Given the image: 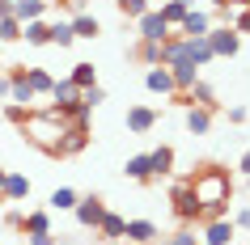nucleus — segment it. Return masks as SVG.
Segmentation results:
<instances>
[{
  "mask_svg": "<svg viewBox=\"0 0 250 245\" xmlns=\"http://www.w3.org/2000/svg\"><path fill=\"white\" fill-rule=\"evenodd\" d=\"M21 131H26V140L34 144V148H42L47 156H55V152H60V140H64V131H68V123L55 114V110H39V114L30 110V118L21 123Z\"/></svg>",
  "mask_w": 250,
  "mask_h": 245,
  "instance_id": "f257e3e1",
  "label": "nucleus"
},
{
  "mask_svg": "<svg viewBox=\"0 0 250 245\" xmlns=\"http://www.w3.org/2000/svg\"><path fill=\"white\" fill-rule=\"evenodd\" d=\"M187 182H191L199 207L204 203H229V199H233V178H229V169H221V165H199Z\"/></svg>",
  "mask_w": 250,
  "mask_h": 245,
  "instance_id": "f03ea898",
  "label": "nucleus"
},
{
  "mask_svg": "<svg viewBox=\"0 0 250 245\" xmlns=\"http://www.w3.org/2000/svg\"><path fill=\"white\" fill-rule=\"evenodd\" d=\"M170 207H174V216L183 220V224H195L199 220V199H195V190H191L187 178L170 182Z\"/></svg>",
  "mask_w": 250,
  "mask_h": 245,
  "instance_id": "7ed1b4c3",
  "label": "nucleus"
},
{
  "mask_svg": "<svg viewBox=\"0 0 250 245\" xmlns=\"http://www.w3.org/2000/svg\"><path fill=\"white\" fill-rule=\"evenodd\" d=\"M208 47H212L216 59H233V55L242 51V34L229 30V26H212V30H208Z\"/></svg>",
  "mask_w": 250,
  "mask_h": 245,
  "instance_id": "20e7f679",
  "label": "nucleus"
},
{
  "mask_svg": "<svg viewBox=\"0 0 250 245\" xmlns=\"http://www.w3.org/2000/svg\"><path fill=\"white\" fill-rule=\"evenodd\" d=\"M77 102H81V89L64 76V80H55V85H51V106H47V110H55L60 118H68V110H72Z\"/></svg>",
  "mask_w": 250,
  "mask_h": 245,
  "instance_id": "39448f33",
  "label": "nucleus"
},
{
  "mask_svg": "<svg viewBox=\"0 0 250 245\" xmlns=\"http://www.w3.org/2000/svg\"><path fill=\"white\" fill-rule=\"evenodd\" d=\"M102 211H106V203L98 199V194H81V199H77V207H72V216H77V224H81V228H98Z\"/></svg>",
  "mask_w": 250,
  "mask_h": 245,
  "instance_id": "423d86ee",
  "label": "nucleus"
},
{
  "mask_svg": "<svg viewBox=\"0 0 250 245\" xmlns=\"http://www.w3.org/2000/svg\"><path fill=\"white\" fill-rule=\"evenodd\" d=\"M157 110H153V106H127V118H123V123H127V131H132V135H148V131L157 127Z\"/></svg>",
  "mask_w": 250,
  "mask_h": 245,
  "instance_id": "0eeeda50",
  "label": "nucleus"
},
{
  "mask_svg": "<svg viewBox=\"0 0 250 245\" xmlns=\"http://www.w3.org/2000/svg\"><path fill=\"white\" fill-rule=\"evenodd\" d=\"M208 30H212V13H204V9H195V4H191L187 17L178 21V34H183V38H204Z\"/></svg>",
  "mask_w": 250,
  "mask_h": 245,
  "instance_id": "6e6552de",
  "label": "nucleus"
},
{
  "mask_svg": "<svg viewBox=\"0 0 250 245\" xmlns=\"http://www.w3.org/2000/svg\"><path fill=\"white\" fill-rule=\"evenodd\" d=\"M85 148H89V127L68 123V131H64V140H60V152H55V156H81Z\"/></svg>",
  "mask_w": 250,
  "mask_h": 245,
  "instance_id": "1a4fd4ad",
  "label": "nucleus"
},
{
  "mask_svg": "<svg viewBox=\"0 0 250 245\" xmlns=\"http://www.w3.org/2000/svg\"><path fill=\"white\" fill-rule=\"evenodd\" d=\"M145 89H148V93H157V97H174V93H178V89H174V76H170V68H166V64H157V68H148V72H145Z\"/></svg>",
  "mask_w": 250,
  "mask_h": 245,
  "instance_id": "9d476101",
  "label": "nucleus"
},
{
  "mask_svg": "<svg viewBox=\"0 0 250 245\" xmlns=\"http://www.w3.org/2000/svg\"><path fill=\"white\" fill-rule=\"evenodd\" d=\"M136 30H140V38H153V42L170 38V26H166V17H161L157 9H148L145 17H136Z\"/></svg>",
  "mask_w": 250,
  "mask_h": 245,
  "instance_id": "9b49d317",
  "label": "nucleus"
},
{
  "mask_svg": "<svg viewBox=\"0 0 250 245\" xmlns=\"http://www.w3.org/2000/svg\"><path fill=\"white\" fill-rule=\"evenodd\" d=\"M51 0H13V17L26 26V21H39V17H51Z\"/></svg>",
  "mask_w": 250,
  "mask_h": 245,
  "instance_id": "f8f14e48",
  "label": "nucleus"
},
{
  "mask_svg": "<svg viewBox=\"0 0 250 245\" xmlns=\"http://www.w3.org/2000/svg\"><path fill=\"white\" fill-rule=\"evenodd\" d=\"M0 199H4V203H21V199H30V178H26V173H17V169H9V178H4V186H0Z\"/></svg>",
  "mask_w": 250,
  "mask_h": 245,
  "instance_id": "ddd939ff",
  "label": "nucleus"
},
{
  "mask_svg": "<svg viewBox=\"0 0 250 245\" xmlns=\"http://www.w3.org/2000/svg\"><path fill=\"white\" fill-rule=\"evenodd\" d=\"M123 228H127V220L119 216V211H110V207H106L93 232H98V241H123Z\"/></svg>",
  "mask_w": 250,
  "mask_h": 245,
  "instance_id": "4468645a",
  "label": "nucleus"
},
{
  "mask_svg": "<svg viewBox=\"0 0 250 245\" xmlns=\"http://www.w3.org/2000/svg\"><path fill=\"white\" fill-rule=\"evenodd\" d=\"M123 241H127V245H153V241H157V224H153V220H127Z\"/></svg>",
  "mask_w": 250,
  "mask_h": 245,
  "instance_id": "2eb2a0df",
  "label": "nucleus"
},
{
  "mask_svg": "<svg viewBox=\"0 0 250 245\" xmlns=\"http://www.w3.org/2000/svg\"><path fill=\"white\" fill-rule=\"evenodd\" d=\"M233 220H229V216H225V220H208V224H204V237H199V241H204V245H229V241H233Z\"/></svg>",
  "mask_w": 250,
  "mask_h": 245,
  "instance_id": "dca6fc26",
  "label": "nucleus"
},
{
  "mask_svg": "<svg viewBox=\"0 0 250 245\" xmlns=\"http://www.w3.org/2000/svg\"><path fill=\"white\" fill-rule=\"evenodd\" d=\"M123 173L132 182H140V186H148V182H157V173H153V161H148V152H136L127 156V165H123Z\"/></svg>",
  "mask_w": 250,
  "mask_h": 245,
  "instance_id": "f3484780",
  "label": "nucleus"
},
{
  "mask_svg": "<svg viewBox=\"0 0 250 245\" xmlns=\"http://www.w3.org/2000/svg\"><path fill=\"white\" fill-rule=\"evenodd\" d=\"M183 55H187L195 68H208L212 59H216V55H212V47H208V34H204V38H183Z\"/></svg>",
  "mask_w": 250,
  "mask_h": 245,
  "instance_id": "a211bd4d",
  "label": "nucleus"
},
{
  "mask_svg": "<svg viewBox=\"0 0 250 245\" xmlns=\"http://www.w3.org/2000/svg\"><path fill=\"white\" fill-rule=\"evenodd\" d=\"M47 26H51V47L68 51V47L77 42V30H72V21H68V17H47Z\"/></svg>",
  "mask_w": 250,
  "mask_h": 245,
  "instance_id": "6ab92c4d",
  "label": "nucleus"
},
{
  "mask_svg": "<svg viewBox=\"0 0 250 245\" xmlns=\"http://www.w3.org/2000/svg\"><path fill=\"white\" fill-rule=\"evenodd\" d=\"M212 114H216V110H208V106H187V131H191V135H208Z\"/></svg>",
  "mask_w": 250,
  "mask_h": 245,
  "instance_id": "aec40b11",
  "label": "nucleus"
},
{
  "mask_svg": "<svg viewBox=\"0 0 250 245\" xmlns=\"http://www.w3.org/2000/svg\"><path fill=\"white\" fill-rule=\"evenodd\" d=\"M21 38H26V47H51V26H47V17L26 21V26H21Z\"/></svg>",
  "mask_w": 250,
  "mask_h": 245,
  "instance_id": "412c9836",
  "label": "nucleus"
},
{
  "mask_svg": "<svg viewBox=\"0 0 250 245\" xmlns=\"http://www.w3.org/2000/svg\"><path fill=\"white\" fill-rule=\"evenodd\" d=\"M170 76H174V89L187 93V89H191V85L199 80V68L191 64V59H178V64H170Z\"/></svg>",
  "mask_w": 250,
  "mask_h": 245,
  "instance_id": "4be33fe9",
  "label": "nucleus"
},
{
  "mask_svg": "<svg viewBox=\"0 0 250 245\" xmlns=\"http://www.w3.org/2000/svg\"><path fill=\"white\" fill-rule=\"evenodd\" d=\"M17 228L26 232V237H39V232H51V211H26Z\"/></svg>",
  "mask_w": 250,
  "mask_h": 245,
  "instance_id": "5701e85b",
  "label": "nucleus"
},
{
  "mask_svg": "<svg viewBox=\"0 0 250 245\" xmlns=\"http://www.w3.org/2000/svg\"><path fill=\"white\" fill-rule=\"evenodd\" d=\"M187 102L191 106H208V110H216V89H212L208 80H195V85H191V89H187Z\"/></svg>",
  "mask_w": 250,
  "mask_h": 245,
  "instance_id": "b1692460",
  "label": "nucleus"
},
{
  "mask_svg": "<svg viewBox=\"0 0 250 245\" xmlns=\"http://www.w3.org/2000/svg\"><path fill=\"white\" fill-rule=\"evenodd\" d=\"M26 80H30V89H34V97H51L55 76L47 72V68H26Z\"/></svg>",
  "mask_w": 250,
  "mask_h": 245,
  "instance_id": "393cba45",
  "label": "nucleus"
},
{
  "mask_svg": "<svg viewBox=\"0 0 250 245\" xmlns=\"http://www.w3.org/2000/svg\"><path fill=\"white\" fill-rule=\"evenodd\" d=\"M68 21H72V30H77V38H98V34H102V21H98L93 13H72Z\"/></svg>",
  "mask_w": 250,
  "mask_h": 245,
  "instance_id": "a878e982",
  "label": "nucleus"
},
{
  "mask_svg": "<svg viewBox=\"0 0 250 245\" xmlns=\"http://www.w3.org/2000/svg\"><path fill=\"white\" fill-rule=\"evenodd\" d=\"M161 42H166V38H161ZM161 42H153V38H140L132 55H136V59H140L145 68H157V64H161Z\"/></svg>",
  "mask_w": 250,
  "mask_h": 245,
  "instance_id": "bb28decb",
  "label": "nucleus"
},
{
  "mask_svg": "<svg viewBox=\"0 0 250 245\" xmlns=\"http://www.w3.org/2000/svg\"><path fill=\"white\" fill-rule=\"evenodd\" d=\"M68 80H72L77 89H89V85H98V68H93L89 59H81V64H72V72H68Z\"/></svg>",
  "mask_w": 250,
  "mask_h": 245,
  "instance_id": "cd10ccee",
  "label": "nucleus"
},
{
  "mask_svg": "<svg viewBox=\"0 0 250 245\" xmlns=\"http://www.w3.org/2000/svg\"><path fill=\"white\" fill-rule=\"evenodd\" d=\"M225 26H229V30H237L242 38L250 34V9L242 4V0H233V4H229V21H225Z\"/></svg>",
  "mask_w": 250,
  "mask_h": 245,
  "instance_id": "c85d7f7f",
  "label": "nucleus"
},
{
  "mask_svg": "<svg viewBox=\"0 0 250 245\" xmlns=\"http://www.w3.org/2000/svg\"><path fill=\"white\" fill-rule=\"evenodd\" d=\"M148 161H153V173H157V178L174 173V148H170V144H161V148H153V152H148Z\"/></svg>",
  "mask_w": 250,
  "mask_h": 245,
  "instance_id": "c756f323",
  "label": "nucleus"
},
{
  "mask_svg": "<svg viewBox=\"0 0 250 245\" xmlns=\"http://www.w3.org/2000/svg\"><path fill=\"white\" fill-rule=\"evenodd\" d=\"M77 199H81V194L72 190V186H55L51 199H47V207H51V211H72V207H77Z\"/></svg>",
  "mask_w": 250,
  "mask_h": 245,
  "instance_id": "7c9ffc66",
  "label": "nucleus"
},
{
  "mask_svg": "<svg viewBox=\"0 0 250 245\" xmlns=\"http://www.w3.org/2000/svg\"><path fill=\"white\" fill-rule=\"evenodd\" d=\"M187 9H191V0H166L157 13L166 17V26H170V30H178V21L187 17Z\"/></svg>",
  "mask_w": 250,
  "mask_h": 245,
  "instance_id": "2f4dec72",
  "label": "nucleus"
},
{
  "mask_svg": "<svg viewBox=\"0 0 250 245\" xmlns=\"http://www.w3.org/2000/svg\"><path fill=\"white\" fill-rule=\"evenodd\" d=\"M148 9H153L148 0H119V13L127 17V21H136V17H145Z\"/></svg>",
  "mask_w": 250,
  "mask_h": 245,
  "instance_id": "473e14b6",
  "label": "nucleus"
},
{
  "mask_svg": "<svg viewBox=\"0 0 250 245\" xmlns=\"http://www.w3.org/2000/svg\"><path fill=\"white\" fill-rule=\"evenodd\" d=\"M229 216V203H204L199 207V220L195 224H208V220H225Z\"/></svg>",
  "mask_w": 250,
  "mask_h": 245,
  "instance_id": "72a5a7b5",
  "label": "nucleus"
},
{
  "mask_svg": "<svg viewBox=\"0 0 250 245\" xmlns=\"http://www.w3.org/2000/svg\"><path fill=\"white\" fill-rule=\"evenodd\" d=\"M0 38H4V42H17V38H21V21H17L13 13L0 17Z\"/></svg>",
  "mask_w": 250,
  "mask_h": 245,
  "instance_id": "f704fd0d",
  "label": "nucleus"
},
{
  "mask_svg": "<svg viewBox=\"0 0 250 245\" xmlns=\"http://www.w3.org/2000/svg\"><path fill=\"white\" fill-rule=\"evenodd\" d=\"M102 102H106V89H102V85H89V89H81V106H89V110H98Z\"/></svg>",
  "mask_w": 250,
  "mask_h": 245,
  "instance_id": "c9c22d12",
  "label": "nucleus"
},
{
  "mask_svg": "<svg viewBox=\"0 0 250 245\" xmlns=\"http://www.w3.org/2000/svg\"><path fill=\"white\" fill-rule=\"evenodd\" d=\"M166 245H199V237H195V228H191V224H183V228L174 232Z\"/></svg>",
  "mask_w": 250,
  "mask_h": 245,
  "instance_id": "e433bc0d",
  "label": "nucleus"
},
{
  "mask_svg": "<svg viewBox=\"0 0 250 245\" xmlns=\"http://www.w3.org/2000/svg\"><path fill=\"white\" fill-rule=\"evenodd\" d=\"M4 118L21 127V123H26V118H30V110H26V106H17V102H9V106H4Z\"/></svg>",
  "mask_w": 250,
  "mask_h": 245,
  "instance_id": "4c0bfd02",
  "label": "nucleus"
},
{
  "mask_svg": "<svg viewBox=\"0 0 250 245\" xmlns=\"http://www.w3.org/2000/svg\"><path fill=\"white\" fill-rule=\"evenodd\" d=\"M229 220H233V228H250V207H237Z\"/></svg>",
  "mask_w": 250,
  "mask_h": 245,
  "instance_id": "58836bf2",
  "label": "nucleus"
},
{
  "mask_svg": "<svg viewBox=\"0 0 250 245\" xmlns=\"http://www.w3.org/2000/svg\"><path fill=\"white\" fill-rule=\"evenodd\" d=\"M229 123L242 127V123H246V106H229Z\"/></svg>",
  "mask_w": 250,
  "mask_h": 245,
  "instance_id": "ea45409f",
  "label": "nucleus"
},
{
  "mask_svg": "<svg viewBox=\"0 0 250 245\" xmlns=\"http://www.w3.org/2000/svg\"><path fill=\"white\" fill-rule=\"evenodd\" d=\"M30 245H60V241H55V232H39V237H30Z\"/></svg>",
  "mask_w": 250,
  "mask_h": 245,
  "instance_id": "a19ab883",
  "label": "nucleus"
},
{
  "mask_svg": "<svg viewBox=\"0 0 250 245\" xmlns=\"http://www.w3.org/2000/svg\"><path fill=\"white\" fill-rule=\"evenodd\" d=\"M55 4H64V9H72V13H85V0H55Z\"/></svg>",
  "mask_w": 250,
  "mask_h": 245,
  "instance_id": "79ce46f5",
  "label": "nucleus"
},
{
  "mask_svg": "<svg viewBox=\"0 0 250 245\" xmlns=\"http://www.w3.org/2000/svg\"><path fill=\"white\" fill-rule=\"evenodd\" d=\"M0 97L9 102V72H0Z\"/></svg>",
  "mask_w": 250,
  "mask_h": 245,
  "instance_id": "37998d69",
  "label": "nucleus"
},
{
  "mask_svg": "<svg viewBox=\"0 0 250 245\" xmlns=\"http://www.w3.org/2000/svg\"><path fill=\"white\" fill-rule=\"evenodd\" d=\"M237 169H242V173H250V148L242 152V161H237Z\"/></svg>",
  "mask_w": 250,
  "mask_h": 245,
  "instance_id": "c03bdc74",
  "label": "nucleus"
},
{
  "mask_svg": "<svg viewBox=\"0 0 250 245\" xmlns=\"http://www.w3.org/2000/svg\"><path fill=\"white\" fill-rule=\"evenodd\" d=\"M13 13V0H0V17H9Z\"/></svg>",
  "mask_w": 250,
  "mask_h": 245,
  "instance_id": "a18cd8bd",
  "label": "nucleus"
},
{
  "mask_svg": "<svg viewBox=\"0 0 250 245\" xmlns=\"http://www.w3.org/2000/svg\"><path fill=\"white\" fill-rule=\"evenodd\" d=\"M212 9H225V4H233V0H208Z\"/></svg>",
  "mask_w": 250,
  "mask_h": 245,
  "instance_id": "49530a36",
  "label": "nucleus"
},
{
  "mask_svg": "<svg viewBox=\"0 0 250 245\" xmlns=\"http://www.w3.org/2000/svg\"><path fill=\"white\" fill-rule=\"evenodd\" d=\"M4 178H9V169H0V186H4Z\"/></svg>",
  "mask_w": 250,
  "mask_h": 245,
  "instance_id": "de8ad7c7",
  "label": "nucleus"
},
{
  "mask_svg": "<svg viewBox=\"0 0 250 245\" xmlns=\"http://www.w3.org/2000/svg\"><path fill=\"white\" fill-rule=\"evenodd\" d=\"M102 245H123V241H102Z\"/></svg>",
  "mask_w": 250,
  "mask_h": 245,
  "instance_id": "09e8293b",
  "label": "nucleus"
},
{
  "mask_svg": "<svg viewBox=\"0 0 250 245\" xmlns=\"http://www.w3.org/2000/svg\"><path fill=\"white\" fill-rule=\"evenodd\" d=\"M0 72H4V59H0Z\"/></svg>",
  "mask_w": 250,
  "mask_h": 245,
  "instance_id": "8fccbe9b",
  "label": "nucleus"
},
{
  "mask_svg": "<svg viewBox=\"0 0 250 245\" xmlns=\"http://www.w3.org/2000/svg\"><path fill=\"white\" fill-rule=\"evenodd\" d=\"M242 4H246V9H250V0H242Z\"/></svg>",
  "mask_w": 250,
  "mask_h": 245,
  "instance_id": "3c124183",
  "label": "nucleus"
},
{
  "mask_svg": "<svg viewBox=\"0 0 250 245\" xmlns=\"http://www.w3.org/2000/svg\"><path fill=\"white\" fill-rule=\"evenodd\" d=\"M246 186H250V173H246Z\"/></svg>",
  "mask_w": 250,
  "mask_h": 245,
  "instance_id": "603ef678",
  "label": "nucleus"
}]
</instances>
